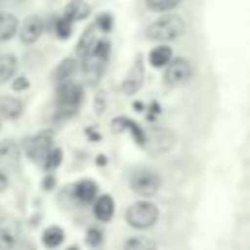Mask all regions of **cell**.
<instances>
[{
	"instance_id": "1",
	"label": "cell",
	"mask_w": 250,
	"mask_h": 250,
	"mask_svg": "<svg viewBox=\"0 0 250 250\" xmlns=\"http://www.w3.org/2000/svg\"><path fill=\"white\" fill-rule=\"evenodd\" d=\"M184 31H186V23L178 14H164L146 27V37L156 43H168L182 37Z\"/></svg>"
},
{
	"instance_id": "2",
	"label": "cell",
	"mask_w": 250,
	"mask_h": 250,
	"mask_svg": "<svg viewBox=\"0 0 250 250\" xmlns=\"http://www.w3.org/2000/svg\"><path fill=\"white\" fill-rule=\"evenodd\" d=\"M82 86L74 80L62 82L59 84L57 90V117L59 119H66L70 115H74L82 104Z\"/></svg>"
},
{
	"instance_id": "3",
	"label": "cell",
	"mask_w": 250,
	"mask_h": 250,
	"mask_svg": "<svg viewBox=\"0 0 250 250\" xmlns=\"http://www.w3.org/2000/svg\"><path fill=\"white\" fill-rule=\"evenodd\" d=\"M109 41L107 39H98V43L94 45V49L82 57V72H84V78L90 82V84H96L104 72V66H105V61L109 57Z\"/></svg>"
},
{
	"instance_id": "4",
	"label": "cell",
	"mask_w": 250,
	"mask_h": 250,
	"mask_svg": "<svg viewBox=\"0 0 250 250\" xmlns=\"http://www.w3.org/2000/svg\"><path fill=\"white\" fill-rule=\"evenodd\" d=\"M156 219H158V207L150 201H137V203L129 205L125 211L127 225L133 229H139V230L150 229L156 223Z\"/></svg>"
},
{
	"instance_id": "5",
	"label": "cell",
	"mask_w": 250,
	"mask_h": 250,
	"mask_svg": "<svg viewBox=\"0 0 250 250\" xmlns=\"http://www.w3.org/2000/svg\"><path fill=\"white\" fill-rule=\"evenodd\" d=\"M193 76V66L188 59L178 57L172 59L166 66H164V82L170 86H180L184 82H188Z\"/></svg>"
},
{
	"instance_id": "6",
	"label": "cell",
	"mask_w": 250,
	"mask_h": 250,
	"mask_svg": "<svg viewBox=\"0 0 250 250\" xmlns=\"http://www.w3.org/2000/svg\"><path fill=\"white\" fill-rule=\"evenodd\" d=\"M160 176L154 170H137L131 176V189L139 195H152L160 188Z\"/></svg>"
},
{
	"instance_id": "7",
	"label": "cell",
	"mask_w": 250,
	"mask_h": 250,
	"mask_svg": "<svg viewBox=\"0 0 250 250\" xmlns=\"http://www.w3.org/2000/svg\"><path fill=\"white\" fill-rule=\"evenodd\" d=\"M45 31V20L37 14H31L23 20V23L18 27V35H20V41L23 45H33Z\"/></svg>"
},
{
	"instance_id": "8",
	"label": "cell",
	"mask_w": 250,
	"mask_h": 250,
	"mask_svg": "<svg viewBox=\"0 0 250 250\" xmlns=\"http://www.w3.org/2000/svg\"><path fill=\"white\" fill-rule=\"evenodd\" d=\"M25 148H27V154L31 156V160H35V162H43L45 160V156L51 152V148H53V135L49 133V131H41V133H37L35 137H31V139H27V145H25Z\"/></svg>"
},
{
	"instance_id": "9",
	"label": "cell",
	"mask_w": 250,
	"mask_h": 250,
	"mask_svg": "<svg viewBox=\"0 0 250 250\" xmlns=\"http://www.w3.org/2000/svg\"><path fill=\"white\" fill-rule=\"evenodd\" d=\"M20 234V223L14 217H2L0 219V250H12L18 242Z\"/></svg>"
},
{
	"instance_id": "10",
	"label": "cell",
	"mask_w": 250,
	"mask_h": 250,
	"mask_svg": "<svg viewBox=\"0 0 250 250\" xmlns=\"http://www.w3.org/2000/svg\"><path fill=\"white\" fill-rule=\"evenodd\" d=\"M143 78H145V66H143V57H137L135 59V62H133V66L129 68V72H127V76H125V80H123V92L125 94H135L139 88H141V84H143Z\"/></svg>"
},
{
	"instance_id": "11",
	"label": "cell",
	"mask_w": 250,
	"mask_h": 250,
	"mask_svg": "<svg viewBox=\"0 0 250 250\" xmlns=\"http://www.w3.org/2000/svg\"><path fill=\"white\" fill-rule=\"evenodd\" d=\"M113 211H115V205H113V199L111 195L107 193H102L94 199V217L102 223H107L111 217H113Z\"/></svg>"
},
{
	"instance_id": "12",
	"label": "cell",
	"mask_w": 250,
	"mask_h": 250,
	"mask_svg": "<svg viewBox=\"0 0 250 250\" xmlns=\"http://www.w3.org/2000/svg\"><path fill=\"white\" fill-rule=\"evenodd\" d=\"M72 193H74V199H76L78 203H92V201L98 197V186H96V182H92V180H80V182L74 186Z\"/></svg>"
},
{
	"instance_id": "13",
	"label": "cell",
	"mask_w": 250,
	"mask_h": 250,
	"mask_svg": "<svg viewBox=\"0 0 250 250\" xmlns=\"http://www.w3.org/2000/svg\"><path fill=\"white\" fill-rule=\"evenodd\" d=\"M113 129H115V131H129L131 137H133L139 145H146V135H145V131L141 129V125L135 123V121H131V119H127V117H117V119H113Z\"/></svg>"
},
{
	"instance_id": "14",
	"label": "cell",
	"mask_w": 250,
	"mask_h": 250,
	"mask_svg": "<svg viewBox=\"0 0 250 250\" xmlns=\"http://www.w3.org/2000/svg\"><path fill=\"white\" fill-rule=\"evenodd\" d=\"M23 111V104L20 98L14 96H2L0 98V117L4 119H16Z\"/></svg>"
},
{
	"instance_id": "15",
	"label": "cell",
	"mask_w": 250,
	"mask_h": 250,
	"mask_svg": "<svg viewBox=\"0 0 250 250\" xmlns=\"http://www.w3.org/2000/svg\"><path fill=\"white\" fill-rule=\"evenodd\" d=\"M76 68H78V62H76V59H72V57H66V59H62V61L57 64L55 72H53V78H55V82H57V84H62V82H68V80H72V76H74Z\"/></svg>"
},
{
	"instance_id": "16",
	"label": "cell",
	"mask_w": 250,
	"mask_h": 250,
	"mask_svg": "<svg viewBox=\"0 0 250 250\" xmlns=\"http://www.w3.org/2000/svg\"><path fill=\"white\" fill-rule=\"evenodd\" d=\"M18 27H20V21H18V18L14 14L0 12V43L12 39L18 33Z\"/></svg>"
},
{
	"instance_id": "17",
	"label": "cell",
	"mask_w": 250,
	"mask_h": 250,
	"mask_svg": "<svg viewBox=\"0 0 250 250\" xmlns=\"http://www.w3.org/2000/svg\"><path fill=\"white\" fill-rule=\"evenodd\" d=\"M98 27L92 23L90 27H86V31L80 35V41H78V45H76V53L80 55V57H86L92 49H94V45L98 43Z\"/></svg>"
},
{
	"instance_id": "18",
	"label": "cell",
	"mask_w": 250,
	"mask_h": 250,
	"mask_svg": "<svg viewBox=\"0 0 250 250\" xmlns=\"http://www.w3.org/2000/svg\"><path fill=\"white\" fill-rule=\"evenodd\" d=\"M64 18H68L70 21H80V20H86L90 16V6L82 0H70L66 6H64V12H62Z\"/></svg>"
},
{
	"instance_id": "19",
	"label": "cell",
	"mask_w": 250,
	"mask_h": 250,
	"mask_svg": "<svg viewBox=\"0 0 250 250\" xmlns=\"http://www.w3.org/2000/svg\"><path fill=\"white\" fill-rule=\"evenodd\" d=\"M172 61V49L168 45H158L154 47L150 53H148V62L154 66V68H164L168 62Z\"/></svg>"
},
{
	"instance_id": "20",
	"label": "cell",
	"mask_w": 250,
	"mask_h": 250,
	"mask_svg": "<svg viewBox=\"0 0 250 250\" xmlns=\"http://www.w3.org/2000/svg\"><path fill=\"white\" fill-rule=\"evenodd\" d=\"M16 70H18V59L12 53L0 55V84L12 80Z\"/></svg>"
},
{
	"instance_id": "21",
	"label": "cell",
	"mask_w": 250,
	"mask_h": 250,
	"mask_svg": "<svg viewBox=\"0 0 250 250\" xmlns=\"http://www.w3.org/2000/svg\"><path fill=\"white\" fill-rule=\"evenodd\" d=\"M41 240H43V244H45L47 248H57V246H61L62 240H64V230H62L61 227H57V225H51V227H47V229L43 230Z\"/></svg>"
},
{
	"instance_id": "22",
	"label": "cell",
	"mask_w": 250,
	"mask_h": 250,
	"mask_svg": "<svg viewBox=\"0 0 250 250\" xmlns=\"http://www.w3.org/2000/svg\"><path fill=\"white\" fill-rule=\"evenodd\" d=\"M51 27H53V33H55L59 39H68V37L72 35V21H70L68 18H64V16L53 18Z\"/></svg>"
},
{
	"instance_id": "23",
	"label": "cell",
	"mask_w": 250,
	"mask_h": 250,
	"mask_svg": "<svg viewBox=\"0 0 250 250\" xmlns=\"http://www.w3.org/2000/svg\"><path fill=\"white\" fill-rule=\"evenodd\" d=\"M123 250H156V242L148 236H131L125 240Z\"/></svg>"
},
{
	"instance_id": "24",
	"label": "cell",
	"mask_w": 250,
	"mask_h": 250,
	"mask_svg": "<svg viewBox=\"0 0 250 250\" xmlns=\"http://www.w3.org/2000/svg\"><path fill=\"white\" fill-rule=\"evenodd\" d=\"M62 162V150L61 148H57V146H53L51 148V152L45 156V160H43V166H45V170L47 172H53L55 168H59V164Z\"/></svg>"
},
{
	"instance_id": "25",
	"label": "cell",
	"mask_w": 250,
	"mask_h": 250,
	"mask_svg": "<svg viewBox=\"0 0 250 250\" xmlns=\"http://www.w3.org/2000/svg\"><path fill=\"white\" fill-rule=\"evenodd\" d=\"M180 4L182 0H146V6L154 12H170Z\"/></svg>"
},
{
	"instance_id": "26",
	"label": "cell",
	"mask_w": 250,
	"mask_h": 250,
	"mask_svg": "<svg viewBox=\"0 0 250 250\" xmlns=\"http://www.w3.org/2000/svg\"><path fill=\"white\" fill-rule=\"evenodd\" d=\"M94 25H96L100 31H104V33L111 31V27H113V18H111V14H107V12H102V14L96 18Z\"/></svg>"
},
{
	"instance_id": "27",
	"label": "cell",
	"mask_w": 250,
	"mask_h": 250,
	"mask_svg": "<svg viewBox=\"0 0 250 250\" xmlns=\"http://www.w3.org/2000/svg\"><path fill=\"white\" fill-rule=\"evenodd\" d=\"M102 232L98 230V229H90L88 232H86V242L90 244V246H98V244H102Z\"/></svg>"
},
{
	"instance_id": "28",
	"label": "cell",
	"mask_w": 250,
	"mask_h": 250,
	"mask_svg": "<svg viewBox=\"0 0 250 250\" xmlns=\"http://www.w3.org/2000/svg\"><path fill=\"white\" fill-rule=\"evenodd\" d=\"M29 86V80L25 78V76H18V78H14V82H12V88L16 90V92H20V90H25Z\"/></svg>"
},
{
	"instance_id": "29",
	"label": "cell",
	"mask_w": 250,
	"mask_h": 250,
	"mask_svg": "<svg viewBox=\"0 0 250 250\" xmlns=\"http://www.w3.org/2000/svg\"><path fill=\"white\" fill-rule=\"evenodd\" d=\"M6 188H8V178H6V174L0 172V193H2Z\"/></svg>"
},
{
	"instance_id": "30",
	"label": "cell",
	"mask_w": 250,
	"mask_h": 250,
	"mask_svg": "<svg viewBox=\"0 0 250 250\" xmlns=\"http://www.w3.org/2000/svg\"><path fill=\"white\" fill-rule=\"evenodd\" d=\"M66 250H78V248H76V246H70V248H66Z\"/></svg>"
},
{
	"instance_id": "31",
	"label": "cell",
	"mask_w": 250,
	"mask_h": 250,
	"mask_svg": "<svg viewBox=\"0 0 250 250\" xmlns=\"http://www.w3.org/2000/svg\"><path fill=\"white\" fill-rule=\"evenodd\" d=\"M2 2H4V0H0V4H2Z\"/></svg>"
},
{
	"instance_id": "32",
	"label": "cell",
	"mask_w": 250,
	"mask_h": 250,
	"mask_svg": "<svg viewBox=\"0 0 250 250\" xmlns=\"http://www.w3.org/2000/svg\"><path fill=\"white\" fill-rule=\"evenodd\" d=\"M18 2H20V0H18Z\"/></svg>"
}]
</instances>
